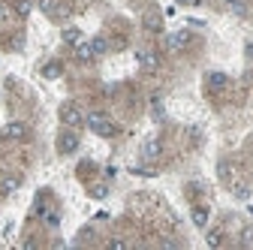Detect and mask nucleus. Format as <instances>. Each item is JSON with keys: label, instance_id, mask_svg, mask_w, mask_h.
Masks as SVG:
<instances>
[{"label": "nucleus", "instance_id": "nucleus-1", "mask_svg": "<svg viewBox=\"0 0 253 250\" xmlns=\"http://www.w3.org/2000/svg\"><path fill=\"white\" fill-rule=\"evenodd\" d=\"M84 127L93 130L97 136H103V139H112V136L118 133V124H115L106 112H87V115H84Z\"/></svg>", "mask_w": 253, "mask_h": 250}, {"label": "nucleus", "instance_id": "nucleus-2", "mask_svg": "<svg viewBox=\"0 0 253 250\" xmlns=\"http://www.w3.org/2000/svg\"><path fill=\"white\" fill-rule=\"evenodd\" d=\"M57 154H60V157H70V154H76L79 148H82V136L73 130V127H63L60 133H57Z\"/></svg>", "mask_w": 253, "mask_h": 250}, {"label": "nucleus", "instance_id": "nucleus-3", "mask_svg": "<svg viewBox=\"0 0 253 250\" xmlns=\"http://www.w3.org/2000/svg\"><path fill=\"white\" fill-rule=\"evenodd\" d=\"M57 115H60V124H63V127H73V130L84 127V112L79 109V103H63V106L57 109Z\"/></svg>", "mask_w": 253, "mask_h": 250}, {"label": "nucleus", "instance_id": "nucleus-4", "mask_svg": "<svg viewBox=\"0 0 253 250\" xmlns=\"http://www.w3.org/2000/svg\"><path fill=\"white\" fill-rule=\"evenodd\" d=\"M136 64L142 67V73H157V70H160V51H154V48H139V51H136Z\"/></svg>", "mask_w": 253, "mask_h": 250}, {"label": "nucleus", "instance_id": "nucleus-5", "mask_svg": "<svg viewBox=\"0 0 253 250\" xmlns=\"http://www.w3.org/2000/svg\"><path fill=\"white\" fill-rule=\"evenodd\" d=\"M166 51L169 54H181L187 45H190V34H187V30H175V34H166Z\"/></svg>", "mask_w": 253, "mask_h": 250}, {"label": "nucleus", "instance_id": "nucleus-6", "mask_svg": "<svg viewBox=\"0 0 253 250\" xmlns=\"http://www.w3.org/2000/svg\"><path fill=\"white\" fill-rule=\"evenodd\" d=\"M139 157L145 160V163H157L163 157V142L160 139H148L145 145H142V151H139Z\"/></svg>", "mask_w": 253, "mask_h": 250}, {"label": "nucleus", "instance_id": "nucleus-7", "mask_svg": "<svg viewBox=\"0 0 253 250\" xmlns=\"http://www.w3.org/2000/svg\"><path fill=\"white\" fill-rule=\"evenodd\" d=\"M37 6L48 15V18H63L70 12V6L63 3V0H37Z\"/></svg>", "mask_w": 253, "mask_h": 250}, {"label": "nucleus", "instance_id": "nucleus-8", "mask_svg": "<svg viewBox=\"0 0 253 250\" xmlns=\"http://www.w3.org/2000/svg\"><path fill=\"white\" fill-rule=\"evenodd\" d=\"M3 136H6V139H12V142L27 139V124H21V121H9L6 127H3Z\"/></svg>", "mask_w": 253, "mask_h": 250}, {"label": "nucleus", "instance_id": "nucleus-9", "mask_svg": "<svg viewBox=\"0 0 253 250\" xmlns=\"http://www.w3.org/2000/svg\"><path fill=\"white\" fill-rule=\"evenodd\" d=\"M18 187H21V175H15V172L3 175V178H0V196H12Z\"/></svg>", "mask_w": 253, "mask_h": 250}, {"label": "nucleus", "instance_id": "nucleus-10", "mask_svg": "<svg viewBox=\"0 0 253 250\" xmlns=\"http://www.w3.org/2000/svg\"><path fill=\"white\" fill-rule=\"evenodd\" d=\"M142 27L148 30V34H163V15L160 12H145Z\"/></svg>", "mask_w": 253, "mask_h": 250}, {"label": "nucleus", "instance_id": "nucleus-11", "mask_svg": "<svg viewBox=\"0 0 253 250\" xmlns=\"http://www.w3.org/2000/svg\"><path fill=\"white\" fill-rule=\"evenodd\" d=\"M190 220H193V226H199V229H208L211 211H208L205 205H193V211H190Z\"/></svg>", "mask_w": 253, "mask_h": 250}, {"label": "nucleus", "instance_id": "nucleus-12", "mask_svg": "<svg viewBox=\"0 0 253 250\" xmlns=\"http://www.w3.org/2000/svg\"><path fill=\"white\" fill-rule=\"evenodd\" d=\"M73 51H76V60H79V64H90V60H97V57H93V48H90L87 40H82L79 45H73Z\"/></svg>", "mask_w": 253, "mask_h": 250}, {"label": "nucleus", "instance_id": "nucleus-13", "mask_svg": "<svg viewBox=\"0 0 253 250\" xmlns=\"http://www.w3.org/2000/svg\"><path fill=\"white\" fill-rule=\"evenodd\" d=\"M87 42H90V48H93V57H106L109 48H112L106 37H93V40H87Z\"/></svg>", "mask_w": 253, "mask_h": 250}, {"label": "nucleus", "instance_id": "nucleus-14", "mask_svg": "<svg viewBox=\"0 0 253 250\" xmlns=\"http://www.w3.org/2000/svg\"><path fill=\"white\" fill-rule=\"evenodd\" d=\"M205 84H208V90H223V87L229 84V79H226L223 73H208Z\"/></svg>", "mask_w": 253, "mask_h": 250}, {"label": "nucleus", "instance_id": "nucleus-15", "mask_svg": "<svg viewBox=\"0 0 253 250\" xmlns=\"http://www.w3.org/2000/svg\"><path fill=\"white\" fill-rule=\"evenodd\" d=\"M30 12H34V0H12V15L27 18Z\"/></svg>", "mask_w": 253, "mask_h": 250}, {"label": "nucleus", "instance_id": "nucleus-16", "mask_svg": "<svg viewBox=\"0 0 253 250\" xmlns=\"http://www.w3.org/2000/svg\"><path fill=\"white\" fill-rule=\"evenodd\" d=\"M60 40L67 42V45H79V42H82V30H79V27H63Z\"/></svg>", "mask_w": 253, "mask_h": 250}, {"label": "nucleus", "instance_id": "nucleus-17", "mask_svg": "<svg viewBox=\"0 0 253 250\" xmlns=\"http://www.w3.org/2000/svg\"><path fill=\"white\" fill-rule=\"evenodd\" d=\"M232 172H235V169H232L229 160H220V163H217V175H220V181H223V184H232Z\"/></svg>", "mask_w": 253, "mask_h": 250}, {"label": "nucleus", "instance_id": "nucleus-18", "mask_svg": "<svg viewBox=\"0 0 253 250\" xmlns=\"http://www.w3.org/2000/svg\"><path fill=\"white\" fill-rule=\"evenodd\" d=\"M205 241H208V247H223V232H220V229H208L205 232Z\"/></svg>", "mask_w": 253, "mask_h": 250}, {"label": "nucleus", "instance_id": "nucleus-19", "mask_svg": "<svg viewBox=\"0 0 253 250\" xmlns=\"http://www.w3.org/2000/svg\"><path fill=\"white\" fill-rule=\"evenodd\" d=\"M60 73H63V67L57 64V60H48V64L42 67V76L45 79H60Z\"/></svg>", "mask_w": 253, "mask_h": 250}, {"label": "nucleus", "instance_id": "nucleus-20", "mask_svg": "<svg viewBox=\"0 0 253 250\" xmlns=\"http://www.w3.org/2000/svg\"><path fill=\"white\" fill-rule=\"evenodd\" d=\"M229 187H232V196H235V199H241V202H244V199H250V193H253L247 184H229Z\"/></svg>", "mask_w": 253, "mask_h": 250}, {"label": "nucleus", "instance_id": "nucleus-21", "mask_svg": "<svg viewBox=\"0 0 253 250\" xmlns=\"http://www.w3.org/2000/svg\"><path fill=\"white\" fill-rule=\"evenodd\" d=\"M42 220H45V226L57 229V226H60V214H57V211H45V214H42Z\"/></svg>", "mask_w": 253, "mask_h": 250}, {"label": "nucleus", "instance_id": "nucleus-22", "mask_svg": "<svg viewBox=\"0 0 253 250\" xmlns=\"http://www.w3.org/2000/svg\"><path fill=\"white\" fill-rule=\"evenodd\" d=\"M90 196H93V199H106V196H109V184H93V187H90Z\"/></svg>", "mask_w": 253, "mask_h": 250}, {"label": "nucleus", "instance_id": "nucleus-23", "mask_svg": "<svg viewBox=\"0 0 253 250\" xmlns=\"http://www.w3.org/2000/svg\"><path fill=\"white\" fill-rule=\"evenodd\" d=\"M9 18H12V9H6V3L0 0V24H6Z\"/></svg>", "mask_w": 253, "mask_h": 250}, {"label": "nucleus", "instance_id": "nucleus-24", "mask_svg": "<svg viewBox=\"0 0 253 250\" xmlns=\"http://www.w3.org/2000/svg\"><path fill=\"white\" fill-rule=\"evenodd\" d=\"M226 3H229V9H232V12L244 15V3H241V0H226Z\"/></svg>", "mask_w": 253, "mask_h": 250}, {"label": "nucleus", "instance_id": "nucleus-25", "mask_svg": "<svg viewBox=\"0 0 253 250\" xmlns=\"http://www.w3.org/2000/svg\"><path fill=\"white\" fill-rule=\"evenodd\" d=\"M241 244H253V226H247V229L241 232Z\"/></svg>", "mask_w": 253, "mask_h": 250}, {"label": "nucleus", "instance_id": "nucleus-26", "mask_svg": "<svg viewBox=\"0 0 253 250\" xmlns=\"http://www.w3.org/2000/svg\"><path fill=\"white\" fill-rule=\"evenodd\" d=\"M109 247H126V241L124 238H109Z\"/></svg>", "mask_w": 253, "mask_h": 250}, {"label": "nucleus", "instance_id": "nucleus-27", "mask_svg": "<svg viewBox=\"0 0 253 250\" xmlns=\"http://www.w3.org/2000/svg\"><path fill=\"white\" fill-rule=\"evenodd\" d=\"M175 3H181V6H190V3H193V0H175Z\"/></svg>", "mask_w": 253, "mask_h": 250}]
</instances>
